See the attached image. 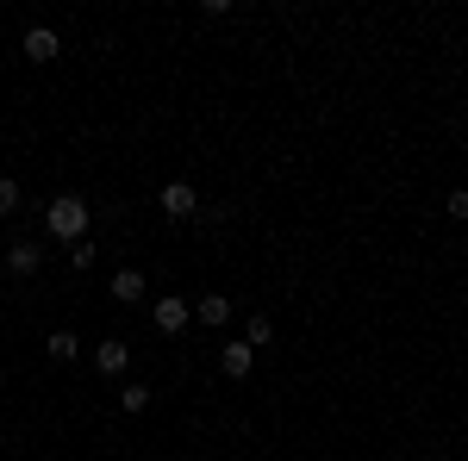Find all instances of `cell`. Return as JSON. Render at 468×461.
<instances>
[{
  "label": "cell",
  "instance_id": "cell-1",
  "mask_svg": "<svg viewBox=\"0 0 468 461\" xmlns=\"http://www.w3.org/2000/svg\"><path fill=\"white\" fill-rule=\"evenodd\" d=\"M88 200H81V194H57V200H50V206H44V231H50V237H57V244H81V237H88Z\"/></svg>",
  "mask_w": 468,
  "mask_h": 461
},
{
  "label": "cell",
  "instance_id": "cell-2",
  "mask_svg": "<svg viewBox=\"0 0 468 461\" xmlns=\"http://www.w3.org/2000/svg\"><path fill=\"white\" fill-rule=\"evenodd\" d=\"M156 206H163L169 218H194L200 213V194H194V181H169V187L156 194Z\"/></svg>",
  "mask_w": 468,
  "mask_h": 461
},
{
  "label": "cell",
  "instance_id": "cell-3",
  "mask_svg": "<svg viewBox=\"0 0 468 461\" xmlns=\"http://www.w3.org/2000/svg\"><path fill=\"white\" fill-rule=\"evenodd\" d=\"M19 50H26V63H57V57H63V37L50 32V26H32Z\"/></svg>",
  "mask_w": 468,
  "mask_h": 461
},
{
  "label": "cell",
  "instance_id": "cell-4",
  "mask_svg": "<svg viewBox=\"0 0 468 461\" xmlns=\"http://www.w3.org/2000/svg\"><path fill=\"white\" fill-rule=\"evenodd\" d=\"M150 319H156V330H163V337H181V330H187V319H194V306H187V299H156V306H150Z\"/></svg>",
  "mask_w": 468,
  "mask_h": 461
},
{
  "label": "cell",
  "instance_id": "cell-5",
  "mask_svg": "<svg viewBox=\"0 0 468 461\" xmlns=\"http://www.w3.org/2000/svg\"><path fill=\"white\" fill-rule=\"evenodd\" d=\"M250 361H256V350L238 337V343H225V350H218V374H225V381H244V374H250Z\"/></svg>",
  "mask_w": 468,
  "mask_h": 461
},
{
  "label": "cell",
  "instance_id": "cell-6",
  "mask_svg": "<svg viewBox=\"0 0 468 461\" xmlns=\"http://www.w3.org/2000/svg\"><path fill=\"white\" fill-rule=\"evenodd\" d=\"M37 262H44V249L32 244V237H19V244H6V268L26 281V275H37Z\"/></svg>",
  "mask_w": 468,
  "mask_h": 461
},
{
  "label": "cell",
  "instance_id": "cell-7",
  "mask_svg": "<svg viewBox=\"0 0 468 461\" xmlns=\"http://www.w3.org/2000/svg\"><path fill=\"white\" fill-rule=\"evenodd\" d=\"M107 293L119 299V306H138V299H144V275H138V268H119Z\"/></svg>",
  "mask_w": 468,
  "mask_h": 461
},
{
  "label": "cell",
  "instance_id": "cell-8",
  "mask_svg": "<svg viewBox=\"0 0 468 461\" xmlns=\"http://www.w3.org/2000/svg\"><path fill=\"white\" fill-rule=\"evenodd\" d=\"M125 361H132V350H125V343H119V337H112V343H101V350H94V368H101V374H125Z\"/></svg>",
  "mask_w": 468,
  "mask_h": 461
},
{
  "label": "cell",
  "instance_id": "cell-9",
  "mask_svg": "<svg viewBox=\"0 0 468 461\" xmlns=\"http://www.w3.org/2000/svg\"><path fill=\"white\" fill-rule=\"evenodd\" d=\"M194 312H200V324H231V299H225V293H207Z\"/></svg>",
  "mask_w": 468,
  "mask_h": 461
},
{
  "label": "cell",
  "instance_id": "cell-10",
  "mask_svg": "<svg viewBox=\"0 0 468 461\" xmlns=\"http://www.w3.org/2000/svg\"><path fill=\"white\" fill-rule=\"evenodd\" d=\"M44 350H50V361H75V355H81V337H75V330H50Z\"/></svg>",
  "mask_w": 468,
  "mask_h": 461
},
{
  "label": "cell",
  "instance_id": "cell-11",
  "mask_svg": "<svg viewBox=\"0 0 468 461\" xmlns=\"http://www.w3.org/2000/svg\"><path fill=\"white\" fill-rule=\"evenodd\" d=\"M119 412H132V418H144V412H150V387H144V381H132V387L119 393Z\"/></svg>",
  "mask_w": 468,
  "mask_h": 461
},
{
  "label": "cell",
  "instance_id": "cell-12",
  "mask_svg": "<svg viewBox=\"0 0 468 461\" xmlns=\"http://www.w3.org/2000/svg\"><path fill=\"white\" fill-rule=\"evenodd\" d=\"M13 213H19V181L0 175V218H13Z\"/></svg>",
  "mask_w": 468,
  "mask_h": 461
},
{
  "label": "cell",
  "instance_id": "cell-13",
  "mask_svg": "<svg viewBox=\"0 0 468 461\" xmlns=\"http://www.w3.org/2000/svg\"><path fill=\"white\" fill-rule=\"evenodd\" d=\"M269 337H275V324H269L262 312H256V319H250V330H244V343H250V350H262Z\"/></svg>",
  "mask_w": 468,
  "mask_h": 461
},
{
  "label": "cell",
  "instance_id": "cell-14",
  "mask_svg": "<svg viewBox=\"0 0 468 461\" xmlns=\"http://www.w3.org/2000/svg\"><path fill=\"white\" fill-rule=\"evenodd\" d=\"M69 268H81V275L94 268V244H88V237H81V244H69Z\"/></svg>",
  "mask_w": 468,
  "mask_h": 461
},
{
  "label": "cell",
  "instance_id": "cell-15",
  "mask_svg": "<svg viewBox=\"0 0 468 461\" xmlns=\"http://www.w3.org/2000/svg\"><path fill=\"white\" fill-rule=\"evenodd\" d=\"M450 218H468V187H456V194H450Z\"/></svg>",
  "mask_w": 468,
  "mask_h": 461
}]
</instances>
